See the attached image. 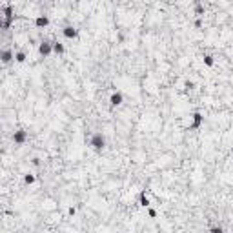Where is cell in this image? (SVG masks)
Listing matches in <instances>:
<instances>
[{"label":"cell","instance_id":"d6986e66","mask_svg":"<svg viewBox=\"0 0 233 233\" xmlns=\"http://www.w3.org/2000/svg\"><path fill=\"white\" fill-rule=\"evenodd\" d=\"M184 87H186V89H193V87H195V82H193V80H186V82H184Z\"/></svg>","mask_w":233,"mask_h":233},{"label":"cell","instance_id":"8fae6325","mask_svg":"<svg viewBox=\"0 0 233 233\" xmlns=\"http://www.w3.org/2000/svg\"><path fill=\"white\" fill-rule=\"evenodd\" d=\"M2 13H4V17H13V15H15V9H13L11 4H4V6H2Z\"/></svg>","mask_w":233,"mask_h":233},{"label":"cell","instance_id":"ffe728a7","mask_svg":"<svg viewBox=\"0 0 233 233\" xmlns=\"http://www.w3.org/2000/svg\"><path fill=\"white\" fill-rule=\"evenodd\" d=\"M193 26H195L197 29H201V27H202V18H197V20L193 22Z\"/></svg>","mask_w":233,"mask_h":233},{"label":"cell","instance_id":"cb8c5ba5","mask_svg":"<svg viewBox=\"0 0 233 233\" xmlns=\"http://www.w3.org/2000/svg\"><path fill=\"white\" fill-rule=\"evenodd\" d=\"M231 159H233V146H231Z\"/></svg>","mask_w":233,"mask_h":233},{"label":"cell","instance_id":"5bb4252c","mask_svg":"<svg viewBox=\"0 0 233 233\" xmlns=\"http://www.w3.org/2000/svg\"><path fill=\"white\" fill-rule=\"evenodd\" d=\"M195 15H204V6H202L201 2H195Z\"/></svg>","mask_w":233,"mask_h":233},{"label":"cell","instance_id":"7c38bea8","mask_svg":"<svg viewBox=\"0 0 233 233\" xmlns=\"http://www.w3.org/2000/svg\"><path fill=\"white\" fill-rule=\"evenodd\" d=\"M53 51L57 55H64L66 53V47H64L62 42H53Z\"/></svg>","mask_w":233,"mask_h":233},{"label":"cell","instance_id":"9c48e42d","mask_svg":"<svg viewBox=\"0 0 233 233\" xmlns=\"http://www.w3.org/2000/svg\"><path fill=\"white\" fill-rule=\"evenodd\" d=\"M13 22H15V15H13V17H4V20L0 22V27H2L4 31H7L11 26H13Z\"/></svg>","mask_w":233,"mask_h":233},{"label":"cell","instance_id":"30bf717a","mask_svg":"<svg viewBox=\"0 0 233 233\" xmlns=\"http://www.w3.org/2000/svg\"><path fill=\"white\" fill-rule=\"evenodd\" d=\"M35 26L37 27H46V26H49V18L46 15H40V17L35 18Z\"/></svg>","mask_w":233,"mask_h":233},{"label":"cell","instance_id":"7a4b0ae2","mask_svg":"<svg viewBox=\"0 0 233 233\" xmlns=\"http://www.w3.org/2000/svg\"><path fill=\"white\" fill-rule=\"evenodd\" d=\"M53 51V42H49V40H42V42L38 44V55L40 57H49V53Z\"/></svg>","mask_w":233,"mask_h":233},{"label":"cell","instance_id":"52a82bcc","mask_svg":"<svg viewBox=\"0 0 233 233\" xmlns=\"http://www.w3.org/2000/svg\"><path fill=\"white\" fill-rule=\"evenodd\" d=\"M202 122H204V116H202V113H199V111H195L193 113V124H191V129H199V127L202 126Z\"/></svg>","mask_w":233,"mask_h":233},{"label":"cell","instance_id":"ac0fdd59","mask_svg":"<svg viewBox=\"0 0 233 233\" xmlns=\"http://www.w3.org/2000/svg\"><path fill=\"white\" fill-rule=\"evenodd\" d=\"M148 217L149 219H157V210L155 208H148Z\"/></svg>","mask_w":233,"mask_h":233},{"label":"cell","instance_id":"ba28073f","mask_svg":"<svg viewBox=\"0 0 233 233\" xmlns=\"http://www.w3.org/2000/svg\"><path fill=\"white\" fill-rule=\"evenodd\" d=\"M138 202H140V206L142 208H151V201H149V197L146 195V191H140V195H138Z\"/></svg>","mask_w":233,"mask_h":233},{"label":"cell","instance_id":"277c9868","mask_svg":"<svg viewBox=\"0 0 233 233\" xmlns=\"http://www.w3.org/2000/svg\"><path fill=\"white\" fill-rule=\"evenodd\" d=\"M122 102H124V95H122L120 91H113L111 97H109V104H111V107L122 106Z\"/></svg>","mask_w":233,"mask_h":233},{"label":"cell","instance_id":"7402d4cb","mask_svg":"<svg viewBox=\"0 0 233 233\" xmlns=\"http://www.w3.org/2000/svg\"><path fill=\"white\" fill-rule=\"evenodd\" d=\"M116 38H118V42L122 44L124 42V40H126V37H124V33H118V37H116Z\"/></svg>","mask_w":233,"mask_h":233},{"label":"cell","instance_id":"3957f363","mask_svg":"<svg viewBox=\"0 0 233 233\" xmlns=\"http://www.w3.org/2000/svg\"><path fill=\"white\" fill-rule=\"evenodd\" d=\"M26 140H27V131H26V129H17V131L13 133V142H15L17 146H22Z\"/></svg>","mask_w":233,"mask_h":233},{"label":"cell","instance_id":"6da1fadb","mask_svg":"<svg viewBox=\"0 0 233 233\" xmlns=\"http://www.w3.org/2000/svg\"><path fill=\"white\" fill-rule=\"evenodd\" d=\"M89 146L95 149L97 153H102V149L106 148V137L102 133H93L89 138Z\"/></svg>","mask_w":233,"mask_h":233},{"label":"cell","instance_id":"5b68a950","mask_svg":"<svg viewBox=\"0 0 233 233\" xmlns=\"http://www.w3.org/2000/svg\"><path fill=\"white\" fill-rule=\"evenodd\" d=\"M62 35L67 38V40H75L77 37H78V29L75 27V26H66L62 29Z\"/></svg>","mask_w":233,"mask_h":233},{"label":"cell","instance_id":"44dd1931","mask_svg":"<svg viewBox=\"0 0 233 233\" xmlns=\"http://www.w3.org/2000/svg\"><path fill=\"white\" fill-rule=\"evenodd\" d=\"M31 164H33V166H37V168H38V166H40V159H38V157H35V159L31 160Z\"/></svg>","mask_w":233,"mask_h":233},{"label":"cell","instance_id":"603a6c76","mask_svg":"<svg viewBox=\"0 0 233 233\" xmlns=\"http://www.w3.org/2000/svg\"><path fill=\"white\" fill-rule=\"evenodd\" d=\"M67 213H69V215H71V217H73L75 213H77V208H75V206H71V208H69V210H67Z\"/></svg>","mask_w":233,"mask_h":233},{"label":"cell","instance_id":"4fadbf2b","mask_svg":"<svg viewBox=\"0 0 233 233\" xmlns=\"http://www.w3.org/2000/svg\"><path fill=\"white\" fill-rule=\"evenodd\" d=\"M26 58H27V57H26V53H24V51H17V53H15V62L24 64V62H26Z\"/></svg>","mask_w":233,"mask_h":233},{"label":"cell","instance_id":"8992f818","mask_svg":"<svg viewBox=\"0 0 233 233\" xmlns=\"http://www.w3.org/2000/svg\"><path fill=\"white\" fill-rule=\"evenodd\" d=\"M0 58H2V64H9V62H13V60H15V53L11 51L9 47H6V49H2Z\"/></svg>","mask_w":233,"mask_h":233},{"label":"cell","instance_id":"e0dca14e","mask_svg":"<svg viewBox=\"0 0 233 233\" xmlns=\"http://www.w3.org/2000/svg\"><path fill=\"white\" fill-rule=\"evenodd\" d=\"M210 233H226V231H224V228H221V226H211V228H210Z\"/></svg>","mask_w":233,"mask_h":233},{"label":"cell","instance_id":"2e32d148","mask_svg":"<svg viewBox=\"0 0 233 233\" xmlns=\"http://www.w3.org/2000/svg\"><path fill=\"white\" fill-rule=\"evenodd\" d=\"M204 64H206L208 67H211L213 64H215V60H213V57H211V55H204Z\"/></svg>","mask_w":233,"mask_h":233},{"label":"cell","instance_id":"9a60e30c","mask_svg":"<svg viewBox=\"0 0 233 233\" xmlns=\"http://www.w3.org/2000/svg\"><path fill=\"white\" fill-rule=\"evenodd\" d=\"M35 180H37V177L31 175V173H26V175H24V182H26V184H33Z\"/></svg>","mask_w":233,"mask_h":233}]
</instances>
